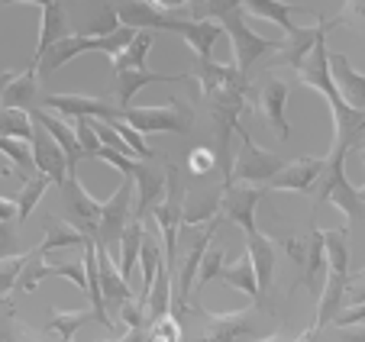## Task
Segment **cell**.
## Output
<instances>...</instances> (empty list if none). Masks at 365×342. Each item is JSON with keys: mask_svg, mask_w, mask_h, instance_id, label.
I'll return each instance as SVG.
<instances>
[{"mask_svg": "<svg viewBox=\"0 0 365 342\" xmlns=\"http://www.w3.org/2000/svg\"><path fill=\"white\" fill-rule=\"evenodd\" d=\"M297 81H301L304 88H310L314 94H320L324 103L330 107V117H333L330 149H346V152L356 149L365 136V110L349 107V103L343 100V94H339L336 81H333V75H330V48H327V39L320 42V46L314 48V55L304 62V68L297 71Z\"/></svg>", "mask_w": 365, "mask_h": 342, "instance_id": "6da1fadb", "label": "cell"}, {"mask_svg": "<svg viewBox=\"0 0 365 342\" xmlns=\"http://www.w3.org/2000/svg\"><path fill=\"white\" fill-rule=\"evenodd\" d=\"M210 16H217V23L223 26V33L230 36V48H233V62L236 68L246 75L262 55L269 52H282V42L262 39L259 33L246 26V16H242V0H210L207 4Z\"/></svg>", "mask_w": 365, "mask_h": 342, "instance_id": "7a4b0ae2", "label": "cell"}, {"mask_svg": "<svg viewBox=\"0 0 365 342\" xmlns=\"http://www.w3.org/2000/svg\"><path fill=\"white\" fill-rule=\"evenodd\" d=\"M346 158H349V152L346 149H330L327 152V168H324V175H320L317 187H314L310 223H314V213H317L324 204H333L336 210H343L349 223H356V219L362 217L365 204H362L359 187H352L349 178H346Z\"/></svg>", "mask_w": 365, "mask_h": 342, "instance_id": "3957f363", "label": "cell"}, {"mask_svg": "<svg viewBox=\"0 0 365 342\" xmlns=\"http://www.w3.org/2000/svg\"><path fill=\"white\" fill-rule=\"evenodd\" d=\"M139 29L133 26H117L113 33H88V36H65L62 42H58L52 52L46 55L39 62V75H56L58 68H65V65L71 62V58H78V55L84 52H107V55H117L123 52L126 46H130L133 39H136Z\"/></svg>", "mask_w": 365, "mask_h": 342, "instance_id": "277c9868", "label": "cell"}, {"mask_svg": "<svg viewBox=\"0 0 365 342\" xmlns=\"http://www.w3.org/2000/svg\"><path fill=\"white\" fill-rule=\"evenodd\" d=\"M165 171H168V191H165V197H162V204L149 213V219L155 223V229H159V236H162V249H165V268L175 274V249H178V229L185 226L187 197H185V181H181L178 165L168 162Z\"/></svg>", "mask_w": 365, "mask_h": 342, "instance_id": "5b68a950", "label": "cell"}, {"mask_svg": "<svg viewBox=\"0 0 365 342\" xmlns=\"http://www.w3.org/2000/svg\"><path fill=\"white\" fill-rule=\"evenodd\" d=\"M123 120L139 133H191L194 110L187 103H165V107H123Z\"/></svg>", "mask_w": 365, "mask_h": 342, "instance_id": "8992f818", "label": "cell"}, {"mask_svg": "<svg viewBox=\"0 0 365 342\" xmlns=\"http://www.w3.org/2000/svg\"><path fill=\"white\" fill-rule=\"evenodd\" d=\"M240 139H242V152L236 155L233 162V175H230L223 185H230V181H242V185H259L265 187L272 178H275L278 171L284 168V162L278 155H272V152L259 149V145L252 142V136H249L246 130H240Z\"/></svg>", "mask_w": 365, "mask_h": 342, "instance_id": "52a82bcc", "label": "cell"}, {"mask_svg": "<svg viewBox=\"0 0 365 342\" xmlns=\"http://www.w3.org/2000/svg\"><path fill=\"white\" fill-rule=\"evenodd\" d=\"M39 107L56 110L68 120H123V107L107 97H94V94H46Z\"/></svg>", "mask_w": 365, "mask_h": 342, "instance_id": "ba28073f", "label": "cell"}, {"mask_svg": "<svg viewBox=\"0 0 365 342\" xmlns=\"http://www.w3.org/2000/svg\"><path fill=\"white\" fill-rule=\"evenodd\" d=\"M265 197V187L259 185H242V181H230L220 187V213L223 219L236 223L246 236L259 233L255 226V210H259V200Z\"/></svg>", "mask_w": 365, "mask_h": 342, "instance_id": "9c48e42d", "label": "cell"}, {"mask_svg": "<svg viewBox=\"0 0 365 342\" xmlns=\"http://www.w3.org/2000/svg\"><path fill=\"white\" fill-rule=\"evenodd\" d=\"M288 94H291L288 81H282V78H269L262 88H255V97H252V110L255 113H262V120L275 130V136L282 139V142H288V136H291Z\"/></svg>", "mask_w": 365, "mask_h": 342, "instance_id": "30bf717a", "label": "cell"}, {"mask_svg": "<svg viewBox=\"0 0 365 342\" xmlns=\"http://www.w3.org/2000/svg\"><path fill=\"white\" fill-rule=\"evenodd\" d=\"M62 194H65V207H68V213H71V223H75L78 229H84V233L94 239L97 226H101L103 204H107V200L94 197V194L84 187V181L78 178V171H68V181L62 185Z\"/></svg>", "mask_w": 365, "mask_h": 342, "instance_id": "8fae6325", "label": "cell"}, {"mask_svg": "<svg viewBox=\"0 0 365 342\" xmlns=\"http://www.w3.org/2000/svg\"><path fill=\"white\" fill-rule=\"evenodd\" d=\"M130 181L136 185L133 219L145 223V219H149V213L162 204V197H165V191H168V171H155V168H152V162L136 158V165H133V171H130Z\"/></svg>", "mask_w": 365, "mask_h": 342, "instance_id": "7c38bea8", "label": "cell"}, {"mask_svg": "<svg viewBox=\"0 0 365 342\" xmlns=\"http://www.w3.org/2000/svg\"><path fill=\"white\" fill-rule=\"evenodd\" d=\"M346 23H349L346 16H327V20H317L314 26H307V29L297 26V33L288 36V42H282V52H278V55H282V62L288 65V68L301 71L304 62L314 55V48L327 39V33H330V29H336V26H346Z\"/></svg>", "mask_w": 365, "mask_h": 342, "instance_id": "4fadbf2b", "label": "cell"}, {"mask_svg": "<svg viewBox=\"0 0 365 342\" xmlns=\"http://www.w3.org/2000/svg\"><path fill=\"white\" fill-rule=\"evenodd\" d=\"M133 197H136V185H133L130 178H123L117 185V191L107 197V204H103V213H101V226H97V236L94 242L97 246H107V242L120 239L126 229V223H130V204Z\"/></svg>", "mask_w": 365, "mask_h": 342, "instance_id": "5bb4252c", "label": "cell"}, {"mask_svg": "<svg viewBox=\"0 0 365 342\" xmlns=\"http://www.w3.org/2000/svg\"><path fill=\"white\" fill-rule=\"evenodd\" d=\"M327 168V155L324 158H294V162H288L282 171H278L275 178L265 185V191H288V194H307L317 187L320 175H324Z\"/></svg>", "mask_w": 365, "mask_h": 342, "instance_id": "9a60e30c", "label": "cell"}, {"mask_svg": "<svg viewBox=\"0 0 365 342\" xmlns=\"http://www.w3.org/2000/svg\"><path fill=\"white\" fill-rule=\"evenodd\" d=\"M159 29H168V33L185 36V42L191 46V52L197 55V62H207L210 52H214V42L220 39L223 26L217 20H175L172 14L162 16Z\"/></svg>", "mask_w": 365, "mask_h": 342, "instance_id": "2e32d148", "label": "cell"}, {"mask_svg": "<svg viewBox=\"0 0 365 342\" xmlns=\"http://www.w3.org/2000/svg\"><path fill=\"white\" fill-rule=\"evenodd\" d=\"M29 149H33L36 175H46V178H52V185H58V187L68 181V171H71L68 155H65V149L52 136H48V133L42 130L39 123H36V136H33V142H29Z\"/></svg>", "mask_w": 365, "mask_h": 342, "instance_id": "e0dca14e", "label": "cell"}, {"mask_svg": "<svg viewBox=\"0 0 365 342\" xmlns=\"http://www.w3.org/2000/svg\"><path fill=\"white\" fill-rule=\"evenodd\" d=\"M252 314L255 304L233 314H207V329L197 342H246L252 336Z\"/></svg>", "mask_w": 365, "mask_h": 342, "instance_id": "ac0fdd59", "label": "cell"}, {"mask_svg": "<svg viewBox=\"0 0 365 342\" xmlns=\"http://www.w3.org/2000/svg\"><path fill=\"white\" fill-rule=\"evenodd\" d=\"M42 103L39 94V71L36 65H26V71L20 75H10V81L4 84V94H0V107L4 110H33Z\"/></svg>", "mask_w": 365, "mask_h": 342, "instance_id": "d6986e66", "label": "cell"}, {"mask_svg": "<svg viewBox=\"0 0 365 342\" xmlns=\"http://www.w3.org/2000/svg\"><path fill=\"white\" fill-rule=\"evenodd\" d=\"M29 117H33L36 123H39L42 130L48 133V136H52L58 145H62L65 155H68L71 171H78V162H81V158H88V155H84L81 139H78V130H71V126L65 123V120L52 117V110H46V107H33V110H29Z\"/></svg>", "mask_w": 365, "mask_h": 342, "instance_id": "ffe728a7", "label": "cell"}, {"mask_svg": "<svg viewBox=\"0 0 365 342\" xmlns=\"http://www.w3.org/2000/svg\"><path fill=\"white\" fill-rule=\"evenodd\" d=\"M320 278H327V229L310 226L304 236V261H301V284L317 288Z\"/></svg>", "mask_w": 365, "mask_h": 342, "instance_id": "44dd1931", "label": "cell"}, {"mask_svg": "<svg viewBox=\"0 0 365 342\" xmlns=\"http://www.w3.org/2000/svg\"><path fill=\"white\" fill-rule=\"evenodd\" d=\"M330 75L349 107L365 110V75H359L343 52H330Z\"/></svg>", "mask_w": 365, "mask_h": 342, "instance_id": "7402d4cb", "label": "cell"}, {"mask_svg": "<svg viewBox=\"0 0 365 342\" xmlns=\"http://www.w3.org/2000/svg\"><path fill=\"white\" fill-rule=\"evenodd\" d=\"M94 252H97V268H101V284H103V297H107V304H126L133 301V288L130 281L120 274V265L110 259V252H107V246H97L94 242Z\"/></svg>", "mask_w": 365, "mask_h": 342, "instance_id": "603a6c76", "label": "cell"}, {"mask_svg": "<svg viewBox=\"0 0 365 342\" xmlns=\"http://www.w3.org/2000/svg\"><path fill=\"white\" fill-rule=\"evenodd\" d=\"M65 10H62V4H46L42 7V20H39V46H36V55H33V62L29 65H36L39 68V62L46 58L52 48L58 46V42L65 39Z\"/></svg>", "mask_w": 365, "mask_h": 342, "instance_id": "cb8c5ba5", "label": "cell"}, {"mask_svg": "<svg viewBox=\"0 0 365 342\" xmlns=\"http://www.w3.org/2000/svg\"><path fill=\"white\" fill-rule=\"evenodd\" d=\"M246 255L255 268V281H259V288L262 294L272 288V271H275V239L265 236L262 229L252 236H246Z\"/></svg>", "mask_w": 365, "mask_h": 342, "instance_id": "d4e9b609", "label": "cell"}, {"mask_svg": "<svg viewBox=\"0 0 365 342\" xmlns=\"http://www.w3.org/2000/svg\"><path fill=\"white\" fill-rule=\"evenodd\" d=\"M91 236L84 233V229H78L71 219H46V236H42V242L36 249H39L42 255H52L58 252V249H68V246H88Z\"/></svg>", "mask_w": 365, "mask_h": 342, "instance_id": "484cf974", "label": "cell"}, {"mask_svg": "<svg viewBox=\"0 0 365 342\" xmlns=\"http://www.w3.org/2000/svg\"><path fill=\"white\" fill-rule=\"evenodd\" d=\"M191 75H162V71H149V68H139V71H120L117 75V103L120 107H133V97L145 88V84H155V81H187Z\"/></svg>", "mask_w": 365, "mask_h": 342, "instance_id": "4316f807", "label": "cell"}, {"mask_svg": "<svg viewBox=\"0 0 365 342\" xmlns=\"http://www.w3.org/2000/svg\"><path fill=\"white\" fill-rule=\"evenodd\" d=\"M242 7H249L252 14H259L262 20H272L275 26L284 29V36H294L297 26L291 23V14H304V7L284 4V0H242Z\"/></svg>", "mask_w": 365, "mask_h": 342, "instance_id": "83f0119b", "label": "cell"}, {"mask_svg": "<svg viewBox=\"0 0 365 342\" xmlns=\"http://www.w3.org/2000/svg\"><path fill=\"white\" fill-rule=\"evenodd\" d=\"M220 281L230 284V288L242 291L246 297H252V304H259V297H262V288H259V281H255V268H252V261H249V255H242V259L233 261L230 268L223 265Z\"/></svg>", "mask_w": 365, "mask_h": 342, "instance_id": "f1b7e54d", "label": "cell"}, {"mask_svg": "<svg viewBox=\"0 0 365 342\" xmlns=\"http://www.w3.org/2000/svg\"><path fill=\"white\" fill-rule=\"evenodd\" d=\"M143 242H145V226L139 223V219H130L123 229V236H120V274H123L126 281H130L133 268H136L139 261V252H143Z\"/></svg>", "mask_w": 365, "mask_h": 342, "instance_id": "f546056e", "label": "cell"}, {"mask_svg": "<svg viewBox=\"0 0 365 342\" xmlns=\"http://www.w3.org/2000/svg\"><path fill=\"white\" fill-rule=\"evenodd\" d=\"M88 323H97V314L91 307H81V310H56L48 316V329L62 336V342H75L78 329L88 326Z\"/></svg>", "mask_w": 365, "mask_h": 342, "instance_id": "4dcf8cb0", "label": "cell"}, {"mask_svg": "<svg viewBox=\"0 0 365 342\" xmlns=\"http://www.w3.org/2000/svg\"><path fill=\"white\" fill-rule=\"evenodd\" d=\"M149 48H152V29H139L136 39H133L123 52L110 55V62H113V68H117V75H120V71L145 68V55H149Z\"/></svg>", "mask_w": 365, "mask_h": 342, "instance_id": "1f68e13d", "label": "cell"}, {"mask_svg": "<svg viewBox=\"0 0 365 342\" xmlns=\"http://www.w3.org/2000/svg\"><path fill=\"white\" fill-rule=\"evenodd\" d=\"M0 136L20 139V142H33L36 136V120L26 110H4L0 107Z\"/></svg>", "mask_w": 365, "mask_h": 342, "instance_id": "d6a6232c", "label": "cell"}, {"mask_svg": "<svg viewBox=\"0 0 365 342\" xmlns=\"http://www.w3.org/2000/svg\"><path fill=\"white\" fill-rule=\"evenodd\" d=\"M48 274H52V261H48V255H42L39 249H33V252H26V265H23V271H20L16 291L29 294V291L39 288L42 278H48Z\"/></svg>", "mask_w": 365, "mask_h": 342, "instance_id": "836d02e7", "label": "cell"}, {"mask_svg": "<svg viewBox=\"0 0 365 342\" xmlns=\"http://www.w3.org/2000/svg\"><path fill=\"white\" fill-rule=\"evenodd\" d=\"M48 185H52V178H46V175H33V178L23 181V191L16 194V207H20V217L16 219H26L29 213L36 210V204H39L42 194L48 191Z\"/></svg>", "mask_w": 365, "mask_h": 342, "instance_id": "e575fe53", "label": "cell"}, {"mask_svg": "<svg viewBox=\"0 0 365 342\" xmlns=\"http://www.w3.org/2000/svg\"><path fill=\"white\" fill-rule=\"evenodd\" d=\"M0 155L10 158V168H16V171H23V175H29V178H33L36 162H33V149H29L26 142L10 139V136H0Z\"/></svg>", "mask_w": 365, "mask_h": 342, "instance_id": "d590c367", "label": "cell"}, {"mask_svg": "<svg viewBox=\"0 0 365 342\" xmlns=\"http://www.w3.org/2000/svg\"><path fill=\"white\" fill-rule=\"evenodd\" d=\"M110 126L120 133V139H123L126 145H130V152H133V158H143V162H155V152L145 145V139H143V133L136 130V126H130L126 120H110Z\"/></svg>", "mask_w": 365, "mask_h": 342, "instance_id": "8d00e7d4", "label": "cell"}, {"mask_svg": "<svg viewBox=\"0 0 365 342\" xmlns=\"http://www.w3.org/2000/svg\"><path fill=\"white\" fill-rule=\"evenodd\" d=\"M26 265V252H14V255H0V297H7L20 281V271Z\"/></svg>", "mask_w": 365, "mask_h": 342, "instance_id": "74e56055", "label": "cell"}, {"mask_svg": "<svg viewBox=\"0 0 365 342\" xmlns=\"http://www.w3.org/2000/svg\"><path fill=\"white\" fill-rule=\"evenodd\" d=\"M220 271H223V249L217 246H210L207 249V255H204V261H200V271H197V281H194V288H207L210 281H217L220 278Z\"/></svg>", "mask_w": 365, "mask_h": 342, "instance_id": "f35d334b", "label": "cell"}, {"mask_svg": "<svg viewBox=\"0 0 365 342\" xmlns=\"http://www.w3.org/2000/svg\"><path fill=\"white\" fill-rule=\"evenodd\" d=\"M52 274H62V278L71 281L78 291H88V271H84V261H58V265H52Z\"/></svg>", "mask_w": 365, "mask_h": 342, "instance_id": "ab89813d", "label": "cell"}, {"mask_svg": "<svg viewBox=\"0 0 365 342\" xmlns=\"http://www.w3.org/2000/svg\"><path fill=\"white\" fill-rule=\"evenodd\" d=\"M120 320H123V326H149L145 323V307L139 301L120 304Z\"/></svg>", "mask_w": 365, "mask_h": 342, "instance_id": "60d3db41", "label": "cell"}, {"mask_svg": "<svg viewBox=\"0 0 365 342\" xmlns=\"http://www.w3.org/2000/svg\"><path fill=\"white\" fill-rule=\"evenodd\" d=\"M214 162H217L214 152H210V149L204 145V149H194V152H191V158H187V168H191L194 175H204V171L210 168Z\"/></svg>", "mask_w": 365, "mask_h": 342, "instance_id": "b9f144b4", "label": "cell"}, {"mask_svg": "<svg viewBox=\"0 0 365 342\" xmlns=\"http://www.w3.org/2000/svg\"><path fill=\"white\" fill-rule=\"evenodd\" d=\"M359 323H365V304H349L346 310H339L336 326H359Z\"/></svg>", "mask_w": 365, "mask_h": 342, "instance_id": "7bdbcfd3", "label": "cell"}, {"mask_svg": "<svg viewBox=\"0 0 365 342\" xmlns=\"http://www.w3.org/2000/svg\"><path fill=\"white\" fill-rule=\"evenodd\" d=\"M14 249H16L14 223H4V219H0V255H14Z\"/></svg>", "mask_w": 365, "mask_h": 342, "instance_id": "ee69618b", "label": "cell"}, {"mask_svg": "<svg viewBox=\"0 0 365 342\" xmlns=\"http://www.w3.org/2000/svg\"><path fill=\"white\" fill-rule=\"evenodd\" d=\"M339 342H365V323H359V326H339Z\"/></svg>", "mask_w": 365, "mask_h": 342, "instance_id": "f6af8a7d", "label": "cell"}, {"mask_svg": "<svg viewBox=\"0 0 365 342\" xmlns=\"http://www.w3.org/2000/svg\"><path fill=\"white\" fill-rule=\"evenodd\" d=\"M181 4H187V0H152L149 7H155L159 14H175V10H178Z\"/></svg>", "mask_w": 365, "mask_h": 342, "instance_id": "bcb514c9", "label": "cell"}, {"mask_svg": "<svg viewBox=\"0 0 365 342\" xmlns=\"http://www.w3.org/2000/svg\"><path fill=\"white\" fill-rule=\"evenodd\" d=\"M343 14H356V16H362L365 20V0H346Z\"/></svg>", "mask_w": 365, "mask_h": 342, "instance_id": "7dc6e473", "label": "cell"}, {"mask_svg": "<svg viewBox=\"0 0 365 342\" xmlns=\"http://www.w3.org/2000/svg\"><path fill=\"white\" fill-rule=\"evenodd\" d=\"M317 339H320V333H317V329H314V326H310V329H304V333L297 336L294 342H317Z\"/></svg>", "mask_w": 365, "mask_h": 342, "instance_id": "c3c4849f", "label": "cell"}, {"mask_svg": "<svg viewBox=\"0 0 365 342\" xmlns=\"http://www.w3.org/2000/svg\"><path fill=\"white\" fill-rule=\"evenodd\" d=\"M14 4H39V7H46V4H56V0H14Z\"/></svg>", "mask_w": 365, "mask_h": 342, "instance_id": "681fc988", "label": "cell"}, {"mask_svg": "<svg viewBox=\"0 0 365 342\" xmlns=\"http://www.w3.org/2000/svg\"><path fill=\"white\" fill-rule=\"evenodd\" d=\"M259 342H284L282 336H265V339H259Z\"/></svg>", "mask_w": 365, "mask_h": 342, "instance_id": "f907efd6", "label": "cell"}, {"mask_svg": "<svg viewBox=\"0 0 365 342\" xmlns=\"http://www.w3.org/2000/svg\"><path fill=\"white\" fill-rule=\"evenodd\" d=\"M362 165H365V149H362ZM359 194H362V204H365V185L359 187Z\"/></svg>", "mask_w": 365, "mask_h": 342, "instance_id": "816d5d0a", "label": "cell"}, {"mask_svg": "<svg viewBox=\"0 0 365 342\" xmlns=\"http://www.w3.org/2000/svg\"><path fill=\"white\" fill-rule=\"evenodd\" d=\"M187 4H191V7H200V4H210V0H187Z\"/></svg>", "mask_w": 365, "mask_h": 342, "instance_id": "f5cc1de1", "label": "cell"}, {"mask_svg": "<svg viewBox=\"0 0 365 342\" xmlns=\"http://www.w3.org/2000/svg\"><path fill=\"white\" fill-rule=\"evenodd\" d=\"M0 81H4V84L10 81V75H7V71H0Z\"/></svg>", "mask_w": 365, "mask_h": 342, "instance_id": "db71d44e", "label": "cell"}, {"mask_svg": "<svg viewBox=\"0 0 365 342\" xmlns=\"http://www.w3.org/2000/svg\"><path fill=\"white\" fill-rule=\"evenodd\" d=\"M136 4H152V0H136Z\"/></svg>", "mask_w": 365, "mask_h": 342, "instance_id": "11a10c76", "label": "cell"}, {"mask_svg": "<svg viewBox=\"0 0 365 342\" xmlns=\"http://www.w3.org/2000/svg\"><path fill=\"white\" fill-rule=\"evenodd\" d=\"M0 4H14V0H0Z\"/></svg>", "mask_w": 365, "mask_h": 342, "instance_id": "9f6ffc18", "label": "cell"}, {"mask_svg": "<svg viewBox=\"0 0 365 342\" xmlns=\"http://www.w3.org/2000/svg\"><path fill=\"white\" fill-rule=\"evenodd\" d=\"M362 274H365V268H362Z\"/></svg>", "mask_w": 365, "mask_h": 342, "instance_id": "6f0895ef", "label": "cell"}, {"mask_svg": "<svg viewBox=\"0 0 365 342\" xmlns=\"http://www.w3.org/2000/svg\"><path fill=\"white\" fill-rule=\"evenodd\" d=\"M362 149H365V145H362Z\"/></svg>", "mask_w": 365, "mask_h": 342, "instance_id": "680465c9", "label": "cell"}]
</instances>
